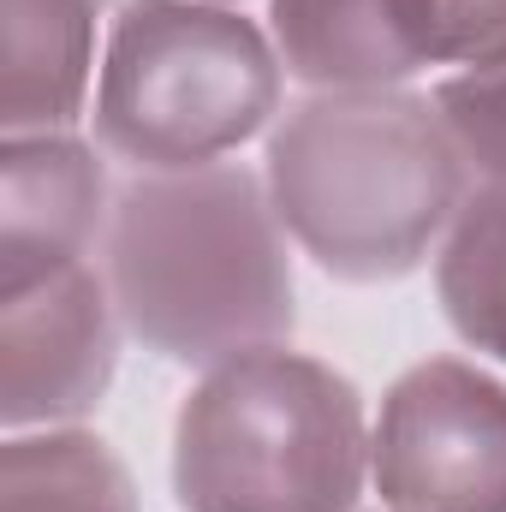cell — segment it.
<instances>
[{"instance_id": "cell-3", "label": "cell", "mask_w": 506, "mask_h": 512, "mask_svg": "<svg viewBox=\"0 0 506 512\" xmlns=\"http://www.w3.org/2000/svg\"><path fill=\"white\" fill-rule=\"evenodd\" d=\"M364 471L358 387L280 346L209 364L173 423V495L185 512H352Z\"/></svg>"}, {"instance_id": "cell-2", "label": "cell", "mask_w": 506, "mask_h": 512, "mask_svg": "<svg viewBox=\"0 0 506 512\" xmlns=\"http://www.w3.org/2000/svg\"><path fill=\"white\" fill-rule=\"evenodd\" d=\"M280 227L340 280L411 274L465 203V161L435 102L322 90L268 137Z\"/></svg>"}, {"instance_id": "cell-4", "label": "cell", "mask_w": 506, "mask_h": 512, "mask_svg": "<svg viewBox=\"0 0 506 512\" xmlns=\"http://www.w3.org/2000/svg\"><path fill=\"white\" fill-rule=\"evenodd\" d=\"M280 108V60L251 18L203 0H126L96 84V137L149 173H191Z\"/></svg>"}, {"instance_id": "cell-7", "label": "cell", "mask_w": 506, "mask_h": 512, "mask_svg": "<svg viewBox=\"0 0 506 512\" xmlns=\"http://www.w3.org/2000/svg\"><path fill=\"white\" fill-rule=\"evenodd\" d=\"M102 161L66 137H6L0 149V292H24L84 262L102 221Z\"/></svg>"}, {"instance_id": "cell-13", "label": "cell", "mask_w": 506, "mask_h": 512, "mask_svg": "<svg viewBox=\"0 0 506 512\" xmlns=\"http://www.w3.org/2000/svg\"><path fill=\"white\" fill-rule=\"evenodd\" d=\"M435 60H489L506 54V0H429Z\"/></svg>"}, {"instance_id": "cell-8", "label": "cell", "mask_w": 506, "mask_h": 512, "mask_svg": "<svg viewBox=\"0 0 506 512\" xmlns=\"http://www.w3.org/2000/svg\"><path fill=\"white\" fill-rule=\"evenodd\" d=\"M274 42L316 90H393L435 66L429 0H274Z\"/></svg>"}, {"instance_id": "cell-12", "label": "cell", "mask_w": 506, "mask_h": 512, "mask_svg": "<svg viewBox=\"0 0 506 512\" xmlns=\"http://www.w3.org/2000/svg\"><path fill=\"white\" fill-rule=\"evenodd\" d=\"M435 114L453 137L459 161L506 185V54L471 60L465 72H453L435 90Z\"/></svg>"}, {"instance_id": "cell-10", "label": "cell", "mask_w": 506, "mask_h": 512, "mask_svg": "<svg viewBox=\"0 0 506 512\" xmlns=\"http://www.w3.org/2000/svg\"><path fill=\"white\" fill-rule=\"evenodd\" d=\"M0 512H137V495L108 441L66 429L6 441Z\"/></svg>"}, {"instance_id": "cell-5", "label": "cell", "mask_w": 506, "mask_h": 512, "mask_svg": "<svg viewBox=\"0 0 506 512\" xmlns=\"http://www.w3.org/2000/svg\"><path fill=\"white\" fill-rule=\"evenodd\" d=\"M370 477L393 512H506V387L465 364H411L381 399Z\"/></svg>"}, {"instance_id": "cell-9", "label": "cell", "mask_w": 506, "mask_h": 512, "mask_svg": "<svg viewBox=\"0 0 506 512\" xmlns=\"http://www.w3.org/2000/svg\"><path fill=\"white\" fill-rule=\"evenodd\" d=\"M96 6L102 0H0V12H6L0 126H6V137L66 131L84 114Z\"/></svg>"}, {"instance_id": "cell-6", "label": "cell", "mask_w": 506, "mask_h": 512, "mask_svg": "<svg viewBox=\"0 0 506 512\" xmlns=\"http://www.w3.org/2000/svg\"><path fill=\"white\" fill-rule=\"evenodd\" d=\"M0 417L6 429L24 423H66L84 417L114 382V310L102 280L72 262L24 292H0Z\"/></svg>"}, {"instance_id": "cell-11", "label": "cell", "mask_w": 506, "mask_h": 512, "mask_svg": "<svg viewBox=\"0 0 506 512\" xmlns=\"http://www.w3.org/2000/svg\"><path fill=\"white\" fill-rule=\"evenodd\" d=\"M435 292L459 340L506 364V185L459 203L435 256Z\"/></svg>"}, {"instance_id": "cell-1", "label": "cell", "mask_w": 506, "mask_h": 512, "mask_svg": "<svg viewBox=\"0 0 506 512\" xmlns=\"http://www.w3.org/2000/svg\"><path fill=\"white\" fill-rule=\"evenodd\" d=\"M108 286L120 322L173 364H227L298 322L274 197L245 167L137 179L108 227Z\"/></svg>"}]
</instances>
